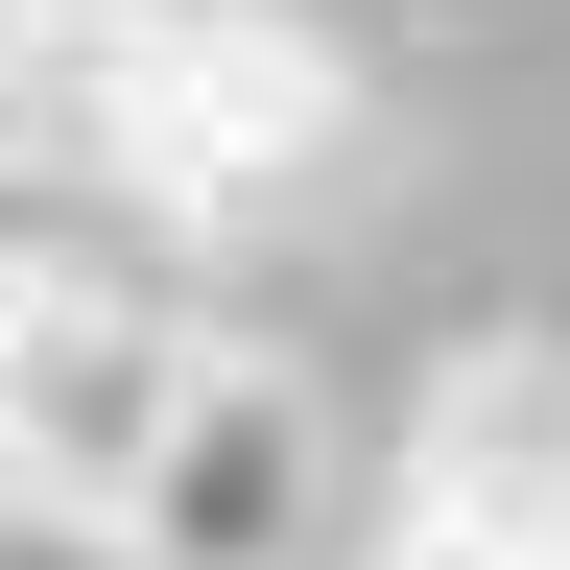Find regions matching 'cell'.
I'll list each match as a JSON object with an SVG mask.
<instances>
[{
	"label": "cell",
	"mask_w": 570,
	"mask_h": 570,
	"mask_svg": "<svg viewBox=\"0 0 570 570\" xmlns=\"http://www.w3.org/2000/svg\"><path fill=\"white\" fill-rule=\"evenodd\" d=\"M404 523H475V547L570 570V333H452L404 381Z\"/></svg>",
	"instance_id": "4"
},
{
	"label": "cell",
	"mask_w": 570,
	"mask_h": 570,
	"mask_svg": "<svg viewBox=\"0 0 570 570\" xmlns=\"http://www.w3.org/2000/svg\"><path fill=\"white\" fill-rule=\"evenodd\" d=\"M190 309H142V285L96 238H0V523H71V547H119V499L142 452H167V404H190Z\"/></svg>",
	"instance_id": "2"
},
{
	"label": "cell",
	"mask_w": 570,
	"mask_h": 570,
	"mask_svg": "<svg viewBox=\"0 0 570 570\" xmlns=\"http://www.w3.org/2000/svg\"><path fill=\"white\" fill-rule=\"evenodd\" d=\"M119 48L142 0H0V190L96 238V142H119Z\"/></svg>",
	"instance_id": "5"
},
{
	"label": "cell",
	"mask_w": 570,
	"mask_h": 570,
	"mask_svg": "<svg viewBox=\"0 0 570 570\" xmlns=\"http://www.w3.org/2000/svg\"><path fill=\"white\" fill-rule=\"evenodd\" d=\"M309 547H333V404L214 333L167 452H142V499H119V570H309Z\"/></svg>",
	"instance_id": "3"
},
{
	"label": "cell",
	"mask_w": 570,
	"mask_h": 570,
	"mask_svg": "<svg viewBox=\"0 0 570 570\" xmlns=\"http://www.w3.org/2000/svg\"><path fill=\"white\" fill-rule=\"evenodd\" d=\"M356 48L309 0H142L119 48V142H96V238H167V262H262L285 214L356 167Z\"/></svg>",
	"instance_id": "1"
},
{
	"label": "cell",
	"mask_w": 570,
	"mask_h": 570,
	"mask_svg": "<svg viewBox=\"0 0 570 570\" xmlns=\"http://www.w3.org/2000/svg\"><path fill=\"white\" fill-rule=\"evenodd\" d=\"M333 570H547V547H475V523H404L381 499V547H333Z\"/></svg>",
	"instance_id": "6"
}]
</instances>
